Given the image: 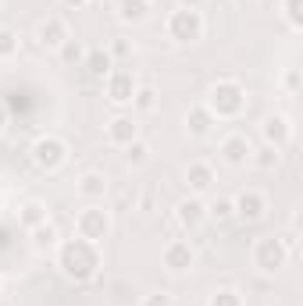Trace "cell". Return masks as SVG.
Segmentation results:
<instances>
[{
	"label": "cell",
	"instance_id": "6da1fadb",
	"mask_svg": "<svg viewBox=\"0 0 303 306\" xmlns=\"http://www.w3.org/2000/svg\"><path fill=\"white\" fill-rule=\"evenodd\" d=\"M129 121H114V139H129Z\"/></svg>",
	"mask_w": 303,
	"mask_h": 306
}]
</instances>
